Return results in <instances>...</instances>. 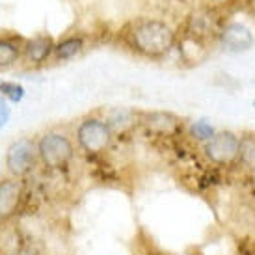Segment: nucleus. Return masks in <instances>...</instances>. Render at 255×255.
Instances as JSON below:
<instances>
[{
	"label": "nucleus",
	"mask_w": 255,
	"mask_h": 255,
	"mask_svg": "<svg viewBox=\"0 0 255 255\" xmlns=\"http://www.w3.org/2000/svg\"><path fill=\"white\" fill-rule=\"evenodd\" d=\"M143 125L153 130V132H158V134H175L181 128V121H179L177 116H173L170 112H151L145 114L143 118Z\"/></svg>",
	"instance_id": "nucleus-8"
},
{
	"label": "nucleus",
	"mask_w": 255,
	"mask_h": 255,
	"mask_svg": "<svg viewBox=\"0 0 255 255\" xmlns=\"http://www.w3.org/2000/svg\"><path fill=\"white\" fill-rule=\"evenodd\" d=\"M220 43L227 52H244L254 45V34L241 22H229L220 32Z\"/></svg>",
	"instance_id": "nucleus-7"
},
{
	"label": "nucleus",
	"mask_w": 255,
	"mask_h": 255,
	"mask_svg": "<svg viewBox=\"0 0 255 255\" xmlns=\"http://www.w3.org/2000/svg\"><path fill=\"white\" fill-rule=\"evenodd\" d=\"M239 160L244 168H248L255 173V134H244L241 138Z\"/></svg>",
	"instance_id": "nucleus-11"
},
{
	"label": "nucleus",
	"mask_w": 255,
	"mask_h": 255,
	"mask_svg": "<svg viewBox=\"0 0 255 255\" xmlns=\"http://www.w3.org/2000/svg\"><path fill=\"white\" fill-rule=\"evenodd\" d=\"M19 56H21V50L17 47V43L0 37V69L13 65L19 60Z\"/></svg>",
	"instance_id": "nucleus-12"
},
{
	"label": "nucleus",
	"mask_w": 255,
	"mask_h": 255,
	"mask_svg": "<svg viewBox=\"0 0 255 255\" xmlns=\"http://www.w3.org/2000/svg\"><path fill=\"white\" fill-rule=\"evenodd\" d=\"M82 47H84L82 37H65L58 45H54V54H56L58 60H71L73 56H77L82 50Z\"/></svg>",
	"instance_id": "nucleus-10"
},
{
	"label": "nucleus",
	"mask_w": 255,
	"mask_h": 255,
	"mask_svg": "<svg viewBox=\"0 0 255 255\" xmlns=\"http://www.w3.org/2000/svg\"><path fill=\"white\" fill-rule=\"evenodd\" d=\"M190 134L194 136L198 142L205 143L216 134V130H214V127L207 120H199V121H194L190 125Z\"/></svg>",
	"instance_id": "nucleus-13"
},
{
	"label": "nucleus",
	"mask_w": 255,
	"mask_h": 255,
	"mask_svg": "<svg viewBox=\"0 0 255 255\" xmlns=\"http://www.w3.org/2000/svg\"><path fill=\"white\" fill-rule=\"evenodd\" d=\"M75 155V147L69 136L58 130H50L39 138L37 142V156L45 168L49 170H60L71 162Z\"/></svg>",
	"instance_id": "nucleus-2"
},
{
	"label": "nucleus",
	"mask_w": 255,
	"mask_h": 255,
	"mask_svg": "<svg viewBox=\"0 0 255 255\" xmlns=\"http://www.w3.org/2000/svg\"><path fill=\"white\" fill-rule=\"evenodd\" d=\"M50 52H54V43L49 36H37L34 39H28L24 45V56L30 64H43Z\"/></svg>",
	"instance_id": "nucleus-9"
},
{
	"label": "nucleus",
	"mask_w": 255,
	"mask_h": 255,
	"mask_svg": "<svg viewBox=\"0 0 255 255\" xmlns=\"http://www.w3.org/2000/svg\"><path fill=\"white\" fill-rule=\"evenodd\" d=\"M9 121V107L4 97H0V128Z\"/></svg>",
	"instance_id": "nucleus-16"
},
{
	"label": "nucleus",
	"mask_w": 255,
	"mask_h": 255,
	"mask_svg": "<svg viewBox=\"0 0 255 255\" xmlns=\"http://www.w3.org/2000/svg\"><path fill=\"white\" fill-rule=\"evenodd\" d=\"M130 116L132 112H128V110H114L110 114V118L107 120V123L110 125V128H123L125 125L130 123Z\"/></svg>",
	"instance_id": "nucleus-15"
},
{
	"label": "nucleus",
	"mask_w": 255,
	"mask_h": 255,
	"mask_svg": "<svg viewBox=\"0 0 255 255\" xmlns=\"http://www.w3.org/2000/svg\"><path fill=\"white\" fill-rule=\"evenodd\" d=\"M22 201V183L17 177L0 179V224L17 214Z\"/></svg>",
	"instance_id": "nucleus-6"
},
{
	"label": "nucleus",
	"mask_w": 255,
	"mask_h": 255,
	"mask_svg": "<svg viewBox=\"0 0 255 255\" xmlns=\"http://www.w3.org/2000/svg\"><path fill=\"white\" fill-rule=\"evenodd\" d=\"M0 95L9 99L11 103H19L24 97V88L17 82H2L0 84Z\"/></svg>",
	"instance_id": "nucleus-14"
},
{
	"label": "nucleus",
	"mask_w": 255,
	"mask_h": 255,
	"mask_svg": "<svg viewBox=\"0 0 255 255\" xmlns=\"http://www.w3.org/2000/svg\"><path fill=\"white\" fill-rule=\"evenodd\" d=\"M130 47L147 58H162L171 50L175 43V34L166 22L142 21L136 22L134 28L128 32Z\"/></svg>",
	"instance_id": "nucleus-1"
},
{
	"label": "nucleus",
	"mask_w": 255,
	"mask_h": 255,
	"mask_svg": "<svg viewBox=\"0 0 255 255\" xmlns=\"http://www.w3.org/2000/svg\"><path fill=\"white\" fill-rule=\"evenodd\" d=\"M112 142V128L105 120L86 118L77 127V143L88 155H99Z\"/></svg>",
	"instance_id": "nucleus-3"
},
{
	"label": "nucleus",
	"mask_w": 255,
	"mask_h": 255,
	"mask_svg": "<svg viewBox=\"0 0 255 255\" xmlns=\"http://www.w3.org/2000/svg\"><path fill=\"white\" fill-rule=\"evenodd\" d=\"M239 147H241V138L231 132V130H220L203 143V153H205L209 162L216 166H229L235 160H239Z\"/></svg>",
	"instance_id": "nucleus-4"
},
{
	"label": "nucleus",
	"mask_w": 255,
	"mask_h": 255,
	"mask_svg": "<svg viewBox=\"0 0 255 255\" xmlns=\"http://www.w3.org/2000/svg\"><path fill=\"white\" fill-rule=\"evenodd\" d=\"M254 107H255V101H254Z\"/></svg>",
	"instance_id": "nucleus-17"
},
{
	"label": "nucleus",
	"mask_w": 255,
	"mask_h": 255,
	"mask_svg": "<svg viewBox=\"0 0 255 255\" xmlns=\"http://www.w3.org/2000/svg\"><path fill=\"white\" fill-rule=\"evenodd\" d=\"M0 84H2V80H0Z\"/></svg>",
	"instance_id": "nucleus-18"
},
{
	"label": "nucleus",
	"mask_w": 255,
	"mask_h": 255,
	"mask_svg": "<svg viewBox=\"0 0 255 255\" xmlns=\"http://www.w3.org/2000/svg\"><path fill=\"white\" fill-rule=\"evenodd\" d=\"M37 158V143L30 138H19L7 147L6 168L13 177H24L34 170Z\"/></svg>",
	"instance_id": "nucleus-5"
}]
</instances>
